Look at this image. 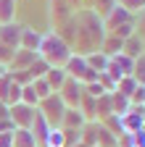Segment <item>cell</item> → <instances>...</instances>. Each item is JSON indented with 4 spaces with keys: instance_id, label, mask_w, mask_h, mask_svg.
I'll return each instance as SVG.
<instances>
[{
    "instance_id": "9",
    "label": "cell",
    "mask_w": 145,
    "mask_h": 147,
    "mask_svg": "<svg viewBox=\"0 0 145 147\" xmlns=\"http://www.w3.org/2000/svg\"><path fill=\"white\" fill-rule=\"evenodd\" d=\"M37 58H40L37 53H32V50H21V47H19V50L13 53V58H11L8 68H11V71H27Z\"/></svg>"
},
{
    "instance_id": "2",
    "label": "cell",
    "mask_w": 145,
    "mask_h": 147,
    "mask_svg": "<svg viewBox=\"0 0 145 147\" xmlns=\"http://www.w3.org/2000/svg\"><path fill=\"white\" fill-rule=\"evenodd\" d=\"M37 110L48 118V123H50V126H56V129H58V126H61V121H63V113H66V105H63V100H61L58 92H53L50 97L40 100Z\"/></svg>"
},
{
    "instance_id": "30",
    "label": "cell",
    "mask_w": 145,
    "mask_h": 147,
    "mask_svg": "<svg viewBox=\"0 0 145 147\" xmlns=\"http://www.w3.org/2000/svg\"><path fill=\"white\" fill-rule=\"evenodd\" d=\"M132 76L137 79V84H140V82L145 79V53L135 58V71H132Z\"/></svg>"
},
{
    "instance_id": "27",
    "label": "cell",
    "mask_w": 145,
    "mask_h": 147,
    "mask_svg": "<svg viewBox=\"0 0 145 147\" xmlns=\"http://www.w3.org/2000/svg\"><path fill=\"white\" fill-rule=\"evenodd\" d=\"M21 102H24V105H29V108H37V105H40V97L34 95V87H32V82L21 87Z\"/></svg>"
},
{
    "instance_id": "5",
    "label": "cell",
    "mask_w": 145,
    "mask_h": 147,
    "mask_svg": "<svg viewBox=\"0 0 145 147\" xmlns=\"http://www.w3.org/2000/svg\"><path fill=\"white\" fill-rule=\"evenodd\" d=\"M119 121H121V131L124 134L140 131L142 123H145V105H132L124 116H119Z\"/></svg>"
},
{
    "instance_id": "23",
    "label": "cell",
    "mask_w": 145,
    "mask_h": 147,
    "mask_svg": "<svg viewBox=\"0 0 145 147\" xmlns=\"http://www.w3.org/2000/svg\"><path fill=\"white\" fill-rule=\"evenodd\" d=\"M79 113L84 116V121H95V97L82 95V100H79Z\"/></svg>"
},
{
    "instance_id": "39",
    "label": "cell",
    "mask_w": 145,
    "mask_h": 147,
    "mask_svg": "<svg viewBox=\"0 0 145 147\" xmlns=\"http://www.w3.org/2000/svg\"><path fill=\"white\" fill-rule=\"evenodd\" d=\"M74 147H87V144H82V142H79V144H74Z\"/></svg>"
},
{
    "instance_id": "8",
    "label": "cell",
    "mask_w": 145,
    "mask_h": 147,
    "mask_svg": "<svg viewBox=\"0 0 145 147\" xmlns=\"http://www.w3.org/2000/svg\"><path fill=\"white\" fill-rule=\"evenodd\" d=\"M21 32H24V26L16 24V21L0 24V42H3L5 47H11V50H19V45H21Z\"/></svg>"
},
{
    "instance_id": "31",
    "label": "cell",
    "mask_w": 145,
    "mask_h": 147,
    "mask_svg": "<svg viewBox=\"0 0 145 147\" xmlns=\"http://www.w3.org/2000/svg\"><path fill=\"white\" fill-rule=\"evenodd\" d=\"M111 32H114V37H119V40H127V37L135 34V26H132V24H121V26H116V29H111Z\"/></svg>"
},
{
    "instance_id": "40",
    "label": "cell",
    "mask_w": 145,
    "mask_h": 147,
    "mask_svg": "<svg viewBox=\"0 0 145 147\" xmlns=\"http://www.w3.org/2000/svg\"><path fill=\"white\" fill-rule=\"evenodd\" d=\"M3 71H5V68H3V66H0V74H3Z\"/></svg>"
},
{
    "instance_id": "37",
    "label": "cell",
    "mask_w": 145,
    "mask_h": 147,
    "mask_svg": "<svg viewBox=\"0 0 145 147\" xmlns=\"http://www.w3.org/2000/svg\"><path fill=\"white\" fill-rule=\"evenodd\" d=\"M13 129H16V126H13V121H11V118L0 121V134H5V131H13Z\"/></svg>"
},
{
    "instance_id": "18",
    "label": "cell",
    "mask_w": 145,
    "mask_h": 147,
    "mask_svg": "<svg viewBox=\"0 0 145 147\" xmlns=\"http://www.w3.org/2000/svg\"><path fill=\"white\" fill-rule=\"evenodd\" d=\"M129 21H132V13L127 11V8H121V5H116L111 11V16H108V26H111V29H116L121 24H129Z\"/></svg>"
},
{
    "instance_id": "42",
    "label": "cell",
    "mask_w": 145,
    "mask_h": 147,
    "mask_svg": "<svg viewBox=\"0 0 145 147\" xmlns=\"http://www.w3.org/2000/svg\"><path fill=\"white\" fill-rule=\"evenodd\" d=\"M142 45H145V40H142Z\"/></svg>"
},
{
    "instance_id": "21",
    "label": "cell",
    "mask_w": 145,
    "mask_h": 147,
    "mask_svg": "<svg viewBox=\"0 0 145 147\" xmlns=\"http://www.w3.org/2000/svg\"><path fill=\"white\" fill-rule=\"evenodd\" d=\"M40 147H66V139H63V129H61V126H58V129L53 126L50 131H48V137L42 139V144H40Z\"/></svg>"
},
{
    "instance_id": "10",
    "label": "cell",
    "mask_w": 145,
    "mask_h": 147,
    "mask_svg": "<svg viewBox=\"0 0 145 147\" xmlns=\"http://www.w3.org/2000/svg\"><path fill=\"white\" fill-rule=\"evenodd\" d=\"M69 79V74H66V68L63 66H50L48 68V74H45V82H48V87L53 89V92H58L61 87H63V82Z\"/></svg>"
},
{
    "instance_id": "12",
    "label": "cell",
    "mask_w": 145,
    "mask_h": 147,
    "mask_svg": "<svg viewBox=\"0 0 145 147\" xmlns=\"http://www.w3.org/2000/svg\"><path fill=\"white\" fill-rule=\"evenodd\" d=\"M121 53L124 55H129V58H137V55H142L145 53V45H142V37L135 32L132 37H127L124 40V45H121Z\"/></svg>"
},
{
    "instance_id": "16",
    "label": "cell",
    "mask_w": 145,
    "mask_h": 147,
    "mask_svg": "<svg viewBox=\"0 0 145 147\" xmlns=\"http://www.w3.org/2000/svg\"><path fill=\"white\" fill-rule=\"evenodd\" d=\"M13 147H40L29 129H13Z\"/></svg>"
},
{
    "instance_id": "28",
    "label": "cell",
    "mask_w": 145,
    "mask_h": 147,
    "mask_svg": "<svg viewBox=\"0 0 145 147\" xmlns=\"http://www.w3.org/2000/svg\"><path fill=\"white\" fill-rule=\"evenodd\" d=\"M32 87H34V95H37L40 100H45V97H50V95H53V89L48 87V82H45V79H34V82H32Z\"/></svg>"
},
{
    "instance_id": "33",
    "label": "cell",
    "mask_w": 145,
    "mask_h": 147,
    "mask_svg": "<svg viewBox=\"0 0 145 147\" xmlns=\"http://www.w3.org/2000/svg\"><path fill=\"white\" fill-rule=\"evenodd\" d=\"M13 53H16V50H11V47H5L3 42H0V66H3V68H8V63H11V58H13Z\"/></svg>"
},
{
    "instance_id": "6",
    "label": "cell",
    "mask_w": 145,
    "mask_h": 147,
    "mask_svg": "<svg viewBox=\"0 0 145 147\" xmlns=\"http://www.w3.org/2000/svg\"><path fill=\"white\" fill-rule=\"evenodd\" d=\"M58 95H61V100H63L66 108H79V100H82V95H84V84L69 76V79L63 82V87L58 89Z\"/></svg>"
},
{
    "instance_id": "41",
    "label": "cell",
    "mask_w": 145,
    "mask_h": 147,
    "mask_svg": "<svg viewBox=\"0 0 145 147\" xmlns=\"http://www.w3.org/2000/svg\"><path fill=\"white\" fill-rule=\"evenodd\" d=\"M142 131H145V123H142Z\"/></svg>"
},
{
    "instance_id": "13",
    "label": "cell",
    "mask_w": 145,
    "mask_h": 147,
    "mask_svg": "<svg viewBox=\"0 0 145 147\" xmlns=\"http://www.w3.org/2000/svg\"><path fill=\"white\" fill-rule=\"evenodd\" d=\"M95 147H116V134H111L100 121H95Z\"/></svg>"
},
{
    "instance_id": "17",
    "label": "cell",
    "mask_w": 145,
    "mask_h": 147,
    "mask_svg": "<svg viewBox=\"0 0 145 147\" xmlns=\"http://www.w3.org/2000/svg\"><path fill=\"white\" fill-rule=\"evenodd\" d=\"M129 108H132V100L129 97L119 95V92H111V113L114 116H124Z\"/></svg>"
},
{
    "instance_id": "4",
    "label": "cell",
    "mask_w": 145,
    "mask_h": 147,
    "mask_svg": "<svg viewBox=\"0 0 145 147\" xmlns=\"http://www.w3.org/2000/svg\"><path fill=\"white\" fill-rule=\"evenodd\" d=\"M132 71H135V58H129V55L119 53V55H111V58H108L106 74H111L116 82H119L121 76H132Z\"/></svg>"
},
{
    "instance_id": "25",
    "label": "cell",
    "mask_w": 145,
    "mask_h": 147,
    "mask_svg": "<svg viewBox=\"0 0 145 147\" xmlns=\"http://www.w3.org/2000/svg\"><path fill=\"white\" fill-rule=\"evenodd\" d=\"M48 68H50V66H48V63H45L42 58H37V61H34V63H32V66L27 68V74L32 76V82H34V79H45V74H48Z\"/></svg>"
},
{
    "instance_id": "38",
    "label": "cell",
    "mask_w": 145,
    "mask_h": 147,
    "mask_svg": "<svg viewBox=\"0 0 145 147\" xmlns=\"http://www.w3.org/2000/svg\"><path fill=\"white\" fill-rule=\"evenodd\" d=\"M8 113H11V105H5V102H0V121H5V118H11Z\"/></svg>"
},
{
    "instance_id": "32",
    "label": "cell",
    "mask_w": 145,
    "mask_h": 147,
    "mask_svg": "<svg viewBox=\"0 0 145 147\" xmlns=\"http://www.w3.org/2000/svg\"><path fill=\"white\" fill-rule=\"evenodd\" d=\"M84 95H90V97H100V95H106V89H103L98 82H90V84H84Z\"/></svg>"
},
{
    "instance_id": "19",
    "label": "cell",
    "mask_w": 145,
    "mask_h": 147,
    "mask_svg": "<svg viewBox=\"0 0 145 147\" xmlns=\"http://www.w3.org/2000/svg\"><path fill=\"white\" fill-rule=\"evenodd\" d=\"M84 61H87V66L93 68L95 74H100V71H106V68H108V55H106V53H100V50H98V53L84 55Z\"/></svg>"
},
{
    "instance_id": "1",
    "label": "cell",
    "mask_w": 145,
    "mask_h": 147,
    "mask_svg": "<svg viewBox=\"0 0 145 147\" xmlns=\"http://www.w3.org/2000/svg\"><path fill=\"white\" fill-rule=\"evenodd\" d=\"M37 55H40L48 66H63V63L69 61L71 50H69V45L61 40L56 32H48V34H42V40H40Z\"/></svg>"
},
{
    "instance_id": "36",
    "label": "cell",
    "mask_w": 145,
    "mask_h": 147,
    "mask_svg": "<svg viewBox=\"0 0 145 147\" xmlns=\"http://www.w3.org/2000/svg\"><path fill=\"white\" fill-rule=\"evenodd\" d=\"M0 147H13V131L0 134Z\"/></svg>"
},
{
    "instance_id": "22",
    "label": "cell",
    "mask_w": 145,
    "mask_h": 147,
    "mask_svg": "<svg viewBox=\"0 0 145 147\" xmlns=\"http://www.w3.org/2000/svg\"><path fill=\"white\" fill-rule=\"evenodd\" d=\"M16 3H19V0H0V24H11L13 21Z\"/></svg>"
},
{
    "instance_id": "3",
    "label": "cell",
    "mask_w": 145,
    "mask_h": 147,
    "mask_svg": "<svg viewBox=\"0 0 145 147\" xmlns=\"http://www.w3.org/2000/svg\"><path fill=\"white\" fill-rule=\"evenodd\" d=\"M63 68H66V74L71 79H77V82H82V84H90V82H95V76L98 74L87 66V61H84V55H74L71 53L69 55V61L63 63Z\"/></svg>"
},
{
    "instance_id": "24",
    "label": "cell",
    "mask_w": 145,
    "mask_h": 147,
    "mask_svg": "<svg viewBox=\"0 0 145 147\" xmlns=\"http://www.w3.org/2000/svg\"><path fill=\"white\" fill-rule=\"evenodd\" d=\"M121 45H124V40H119V37L111 34V37L103 42V50H100V53H106L108 58H111V55H119V53H121Z\"/></svg>"
},
{
    "instance_id": "20",
    "label": "cell",
    "mask_w": 145,
    "mask_h": 147,
    "mask_svg": "<svg viewBox=\"0 0 145 147\" xmlns=\"http://www.w3.org/2000/svg\"><path fill=\"white\" fill-rule=\"evenodd\" d=\"M137 87H140V84H137L135 76H121V79L116 82V89H114V92H119V95H124V97H132Z\"/></svg>"
},
{
    "instance_id": "15",
    "label": "cell",
    "mask_w": 145,
    "mask_h": 147,
    "mask_svg": "<svg viewBox=\"0 0 145 147\" xmlns=\"http://www.w3.org/2000/svg\"><path fill=\"white\" fill-rule=\"evenodd\" d=\"M40 40H42V34L40 32H34V29H27L24 26V32H21V50H32V53H37V47H40Z\"/></svg>"
},
{
    "instance_id": "35",
    "label": "cell",
    "mask_w": 145,
    "mask_h": 147,
    "mask_svg": "<svg viewBox=\"0 0 145 147\" xmlns=\"http://www.w3.org/2000/svg\"><path fill=\"white\" fill-rule=\"evenodd\" d=\"M132 147H145V131L142 129L132 134Z\"/></svg>"
},
{
    "instance_id": "11",
    "label": "cell",
    "mask_w": 145,
    "mask_h": 147,
    "mask_svg": "<svg viewBox=\"0 0 145 147\" xmlns=\"http://www.w3.org/2000/svg\"><path fill=\"white\" fill-rule=\"evenodd\" d=\"M50 129H53V126L48 123V118L40 113V110H34V121H32V126H29V131L34 134V139L42 144V139L48 137V131H50Z\"/></svg>"
},
{
    "instance_id": "29",
    "label": "cell",
    "mask_w": 145,
    "mask_h": 147,
    "mask_svg": "<svg viewBox=\"0 0 145 147\" xmlns=\"http://www.w3.org/2000/svg\"><path fill=\"white\" fill-rule=\"evenodd\" d=\"M95 82H98L106 92H114V89H116V79L111 76V74H106V71H100V74H98V76H95Z\"/></svg>"
},
{
    "instance_id": "34",
    "label": "cell",
    "mask_w": 145,
    "mask_h": 147,
    "mask_svg": "<svg viewBox=\"0 0 145 147\" xmlns=\"http://www.w3.org/2000/svg\"><path fill=\"white\" fill-rule=\"evenodd\" d=\"M121 8H127V11H145V0H121Z\"/></svg>"
},
{
    "instance_id": "14",
    "label": "cell",
    "mask_w": 145,
    "mask_h": 147,
    "mask_svg": "<svg viewBox=\"0 0 145 147\" xmlns=\"http://www.w3.org/2000/svg\"><path fill=\"white\" fill-rule=\"evenodd\" d=\"M87 121H84V116L79 113V108H66V113H63V121H61V126L63 129H82Z\"/></svg>"
},
{
    "instance_id": "7",
    "label": "cell",
    "mask_w": 145,
    "mask_h": 147,
    "mask_svg": "<svg viewBox=\"0 0 145 147\" xmlns=\"http://www.w3.org/2000/svg\"><path fill=\"white\" fill-rule=\"evenodd\" d=\"M34 110L37 108H29V105H24V102H16V105H11V121H13V126L16 129H29L32 126V121H34Z\"/></svg>"
},
{
    "instance_id": "26",
    "label": "cell",
    "mask_w": 145,
    "mask_h": 147,
    "mask_svg": "<svg viewBox=\"0 0 145 147\" xmlns=\"http://www.w3.org/2000/svg\"><path fill=\"white\" fill-rule=\"evenodd\" d=\"M11 84H13L11 74L3 71L0 74V102H5V105H8V97H11Z\"/></svg>"
}]
</instances>
